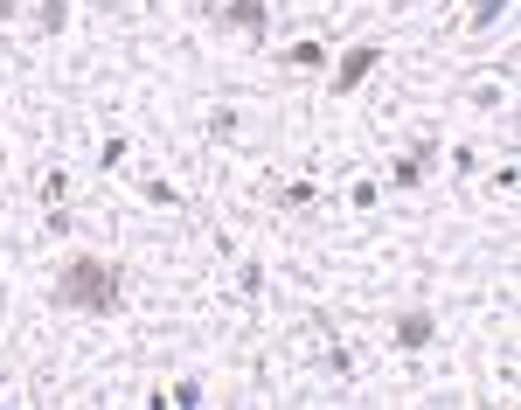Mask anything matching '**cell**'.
Returning <instances> with one entry per match:
<instances>
[{"label": "cell", "instance_id": "7", "mask_svg": "<svg viewBox=\"0 0 521 410\" xmlns=\"http://www.w3.org/2000/svg\"><path fill=\"white\" fill-rule=\"evenodd\" d=\"M35 21H42V35H56V28L70 21V0H42V14H35Z\"/></svg>", "mask_w": 521, "mask_h": 410}, {"label": "cell", "instance_id": "4", "mask_svg": "<svg viewBox=\"0 0 521 410\" xmlns=\"http://www.w3.org/2000/svg\"><path fill=\"white\" fill-rule=\"evenodd\" d=\"M431 153H438V139H417V146L390 167V181H396V188H417V181H424V167H431Z\"/></svg>", "mask_w": 521, "mask_h": 410}, {"label": "cell", "instance_id": "11", "mask_svg": "<svg viewBox=\"0 0 521 410\" xmlns=\"http://www.w3.org/2000/svg\"><path fill=\"white\" fill-rule=\"evenodd\" d=\"M14 7H21V0H0V21H7V14H14Z\"/></svg>", "mask_w": 521, "mask_h": 410}, {"label": "cell", "instance_id": "5", "mask_svg": "<svg viewBox=\"0 0 521 410\" xmlns=\"http://www.w3.org/2000/svg\"><path fill=\"white\" fill-rule=\"evenodd\" d=\"M431 334H438L431 313H403V320H396V348H431Z\"/></svg>", "mask_w": 521, "mask_h": 410}, {"label": "cell", "instance_id": "3", "mask_svg": "<svg viewBox=\"0 0 521 410\" xmlns=\"http://www.w3.org/2000/svg\"><path fill=\"white\" fill-rule=\"evenodd\" d=\"M216 14H223L230 28H244L251 42H264V21H271V7H264V0H230V7H216Z\"/></svg>", "mask_w": 521, "mask_h": 410}, {"label": "cell", "instance_id": "6", "mask_svg": "<svg viewBox=\"0 0 521 410\" xmlns=\"http://www.w3.org/2000/svg\"><path fill=\"white\" fill-rule=\"evenodd\" d=\"M278 63H285V70H320V63H327V49H320V42H292Z\"/></svg>", "mask_w": 521, "mask_h": 410}, {"label": "cell", "instance_id": "9", "mask_svg": "<svg viewBox=\"0 0 521 410\" xmlns=\"http://www.w3.org/2000/svg\"><path fill=\"white\" fill-rule=\"evenodd\" d=\"M508 14V0H473V28H494Z\"/></svg>", "mask_w": 521, "mask_h": 410}, {"label": "cell", "instance_id": "8", "mask_svg": "<svg viewBox=\"0 0 521 410\" xmlns=\"http://www.w3.org/2000/svg\"><path fill=\"white\" fill-rule=\"evenodd\" d=\"M153 404H181V410H195L202 404V383H174L167 397H153Z\"/></svg>", "mask_w": 521, "mask_h": 410}, {"label": "cell", "instance_id": "2", "mask_svg": "<svg viewBox=\"0 0 521 410\" xmlns=\"http://www.w3.org/2000/svg\"><path fill=\"white\" fill-rule=\"evenodd\" d=\"M376 63H383V49H376V42H355V49L341 56V70H334V98H348V91H362V84L376 77Z\"/></svg>", "mask_w": 521, "mask_h": 410}, {"label": "cell", "instance_id": "10", "mask_svg": "<svg viewBox=\"0 0 521 410\" xmlns=\"http://www.w3.org/2000/svg\"><path fill=\"white\" fill-rule=\"evenodd\" d=\"M70 195V174H42V202H63Z\"/></svg>", "mask_w": 521, "mask_h": 410}, {"label": "cell", "instance_id": "1", "mask_svg": "<svg viewBox=\"0 0 521 410\" xmlns=\"http://www.w3.org/2000/svg\"><path fill=\"white\" fill-rule=\"evenodd\" d=\"M49 306H70V313H119V272L105 258H70L56 285H49Z\"/></svg>", "mask_w": 521, "mask_h": 410}]
</instances>
